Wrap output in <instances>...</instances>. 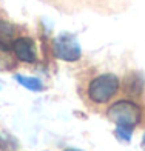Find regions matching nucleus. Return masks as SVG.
<instances>
[{
	"label": "nucleus",
	"instance_id": "nucleus-1",
	"mask_svg": "<svg viewBox=\"0 0 145 151\" xmlns=\"http://www.w3.org/2000/svg\"><path fill=\"white\" fill-rule=\"evenodd\" d=\"M119 90V79L114 74H100L91 80L88 86V96L96 104H105Z\"/></svg>",
	"mask_w": 145,
	"mask_h": 151
},
{
	"label": "nucleus",
	"instance_id": "nucleus-2",
	"mask_svg": "<svg viewBox=\"0 0 145 151\" xmlns=\"http://www.w3.org/2000/svg\"><path fill=\"white\" fill-rule=\"evenodd\" d=\"M107 116L117 127L133 129L141 119V108L130 100H120L108 109Z\"/></svg>",
	"mask_w": 145,
	"mask_h": 151
},
{
	"label": "nucleus",
	"instance_id": "nucleus-3",
	"mask_svg": "<svg viewBox=\"0 0 145 151\" xmlns=\"http://www.w3.org/2000/svg\"><path fill=\"white\" fill-rule=\"evenodd\" d=\"M51 50L54 57L63 62H76L82 57V50L76 36L70 32H62L53 40Z\"/></svg>",
	"mask_w": 145,
	"mask_h": 151
},
{
	"label": "nucleus",
	"instance_id": "nucleus-4",
	"mask_svg": "<svg viewBox=\"0 0 145 151\" xmlns=\"http://www.w3.org/2000/svg\"><path fill=\"white\" fill-rule=\"evenodd\" d=\"M11 51L14 52L16 59L25 63H32L37 59V52H36V42L28 37V36H20L12 42Z\"/></svg>",
	"mask_w": 145,
	"mask_h": 151
},
{
	"label": "nucleus",
	"instance_id": "nucleus-5",
	"mask_svg": "<svg viewBox=\"0 0 145 151\" xmlns=\"http://www.w3.org/2000/svg\"><path fill=\"white\" fill-rule=\"evenodd\" d=\"M14 40H16V26L8 20L0 19V52L11 51Z\"/></svg>",
	"mask_w": 145,
	"mask_h": 151
},
{
	"label": "nucleus",
	"instance_id": "nucleus-6",
	"mask_svg": "<svg viewBox=\"0 0 145 151\" xmlns=\"http://www.w3.org/2000/svg\"><path fill=\"white\" fill-rule=\"evenodd\" d=\"M14 79L19 82L22 86L28 88L31 91H42L43 90V85L40 79H36V77H28V76H20V74H16Z\"/></svg>",
	"mask_w": 145,
	"mask_h": 151
},
{
	"label": "nucleus",
	"instance_id": "nucleus-7",
	"mask_svg": "<svg viewBox=\"0 0 145 151\" xmlns=\"http://www.w3.org/2000/svg\"><path fill=\"white\" fill-rule=\"evenodd\" d=\"M131 131H133L131 128L117 127V128H116V136L119 137L120 140H123V142H128V140L131 139Z\"/></svg>",
	"mask_w": 145,
	"mask_h": 151
},
{
	"label": "nucleus",
	"instance_id": "nucleus-8",
	"mask_svg": "<svg viewBox=\"0 0 145 151\" xmlns=\"http://www.w3.org/2000/svg\"><path fill=\"white\" fill-rule=\"evenodd\" d=\"M65 151H80V150H76V148H68V150H65Z\"/></svg>",
	"mask_w": 145,
	"mask_h": 151
},
{
	"label": "nucleus",
	"instance_id": "nucleus-9",
	"mask_svg": "<svg viewBox=\"0 0 145 151\" xmlns=\"http://www.w3.org/2000/svg\"><path fill=\"white\" fill-rule=\"evenodd\" d=\"M142 147H144V150H145V134H144V140H142Z\"/></svg>",
	"mask_w": 145,
	"mask_h": 151
}]
</instances>
